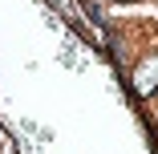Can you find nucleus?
Instances as JSON below:
<instances>
[{"instance_id": "1", "label": "nucleus", "mask_w": 158, "mask_h": 154, "mask_svg": "<svg viewBox=\"0 0 158 154\" xmlns=\"http://www.w3.org/2000/svg\"><path fill=\"white\" fill-rule=\"evenodd\" d=\"M154 85H158V61H154V65H142L134 73V89H138V94H150Z\"/></svg>"}]
</instances>
